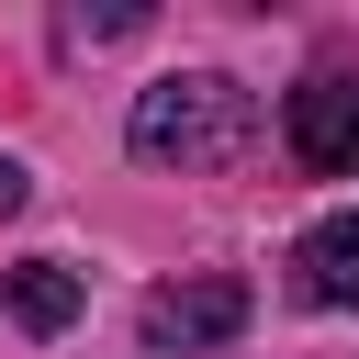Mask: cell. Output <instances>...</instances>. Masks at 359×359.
<instances>
[{"label":"cell","mask_w":359,"mask_h":359,"mask_svg":"<svg viewBox=\"0 0 359 359\" xmlns=\"http://www.w3.org/2000/svg\"><path fill=\"white\" fill-rule=\"evenodd\" d=\"M247 135H258V90H236L224 67H191V79L135 90V123H123V146L146 168H236Z\"/></svg>","instance_id":"6da1fadb"},{"label":"cell","mask_w":359,"mask_h":359,"mask_svg":"<svg viewBox=\"0 0 359 359\" xmlns=\"http://www.w3.org/2000/svg\"><path fill=\"white\" fill-rule=\"evenodd\" d=\"M146 359H213L224 337H247V280L236 269H191V280H157L146 314H135Z\"/></svg>","instance_id":"7a4b0ae2"},{"label":"cell","mask_w":359,"mask_h":359,"mask_svg":"<svg viewBox=\"0 0 359 359\" xmlns=\"http://www.w3.org/2000/svg\"><path fill=\"white\" fill-rule=\"evenodd\" d=\"M292 157L314 180H359V67H314L292 90Z\"/></svg>","instance_id":"3957f363"},{"label":"cell","mask_w":359,"mask_h":359,"mask_svg":"<svg viewBox=\"0 0 359 359\" xmlns=\"http://www.w3.org/2000/svg\"><path fill=\"white\" fill-rule=\"evenodd\" d=\"M79 269L67 258H22V269H0V337H67L79 325Z\"/></svg>","instance_id":"277c9868"},{"label":"cell","mask_w":359,"mask_h":359,"mask_svg":"<svg viewBox=\"0 0 359 359\" xmlns=\"http://www.w3.org/2000/svg\"><path fill=\"white\" fill-rule=\"evenodd\" d=\"M292 280H303V303L359 314V202H348V213H325V224L292 247Z\"/></svg>","instance_id":"5b68a950"},{"label":"cell","mask_w":359,"mask_h":359,"mask_svg":"<svg viewBox=\"0 0 359 359\" xmlns=\"http://www.w3.org/2000/svg\"><path fill=\"white\" fill-rule=\"evenodd\" d=\"M123 34H146L135 0H112V11H67V45H123Z\"/></svg>","instance_id":"8992f818"},{"label":"cell","mask_w":359,"mask_h":359,"mask_svg":"<svg viewBox=\"0 0 359 359\" xmlns=\"http://www.w3.org/2000/svg\"><path fill=\"white\" fill-rule=\"evenodd\" d=\"M22 202H34V168H22V157H0V213H22Z\"/></svg>","instance_id":"52a82bcc"}]
</instances>
